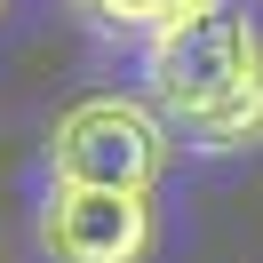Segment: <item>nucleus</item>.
Segmentation results:
<instances>
[{
    "label": "nucleus",
    "instance_id": "4",
    "mask_svg": "<svg viewBox=\"0 0 263 263\" xmlns=\"http://www.w3.org/2000/svg\"><path fill=\"white\" fill-rule=\"evenodd\" d=\"M96 32H112V40H160L167 24H183V16H199L208 0H72Z\"/></svg>",
    "mask_w": 263,
    "mask_h": 263
},
{
    "label": "nucleus",
    "instance_id": "1",
    "mask_svg": "<svg viewBox=\"0 0 263 263\" xmlns=\"http://www.w3.org/2000/svg\"><path fill=\"white\" fill-rule=\"evenodd\" d=\"M144 80L160 120L192 152H255L263 144V32L247 8L208 0L199 16L144 40Z\"/></svg>",
    "mask_w": 263,
    "mask_h": 263
},
{
    "label": "nucleus",
    "instance_id": "3",
    "mask_svg": "<svg viewBox=\"0 0 263 263\" xmlns=\"http://www.w3.org/2000/svg\"><path fill=\"white\" fill-rule=\"evenodd\" d=\"M152 199L104 192V183H48L40 199V247L48 263H152Z\"/></svg>",
    "mask_w": 263,
    "mask_h": 263
},
{
    "label": "nucleus",
    "instance_id": "2",
    "mask_svg": "<svg viewBox=\"0 0 263 263\" xmlns=\"http://www.w3.org/2000/svg\"><path fill=\"white\" fill-rule=\"evenodd\" d=\"M167 120L160 104L136 96H80L72 112H56L48 128V183H104V192H144L167 176Z\"/></svg>",
    "mask_w": 263,
    "mask_h": 263
}]
</instances>
